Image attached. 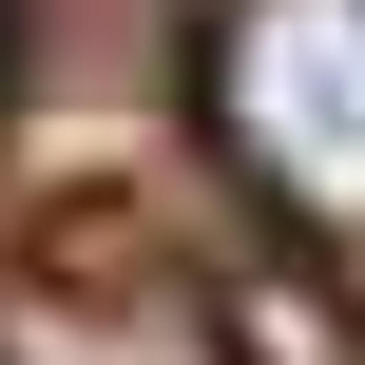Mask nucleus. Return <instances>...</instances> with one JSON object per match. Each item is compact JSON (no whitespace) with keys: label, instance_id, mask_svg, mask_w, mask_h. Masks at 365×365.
Segmentation results:
<instances>
[{"label":"nucleus","instance_id":"obj_1","mask_svg":"<svg viewBox=\"0 0 365 365\" xmlns=\"http://www.w3.org/2000/svg\"><path fill=\"white\" fill-rule=\"evenodd\" d=\"M212 154L269 212L365 231V0H212Z\"/></svg>","mask_w":365,"mask_h":365},{"label":"nucleus","instance_id":"obj_2","mask_svg":"<svg viewBox=\"0 0 365 365\" xmlns=\"http://www.w3.org/2000/svg\"><path fill=\"white\" fill-rule=\"evenodd\" d=\"M0 365H231L192 308H96V289H58V308H0Z\"/></svg>","mask_w":365,"mask_h":365}]
</instances>
